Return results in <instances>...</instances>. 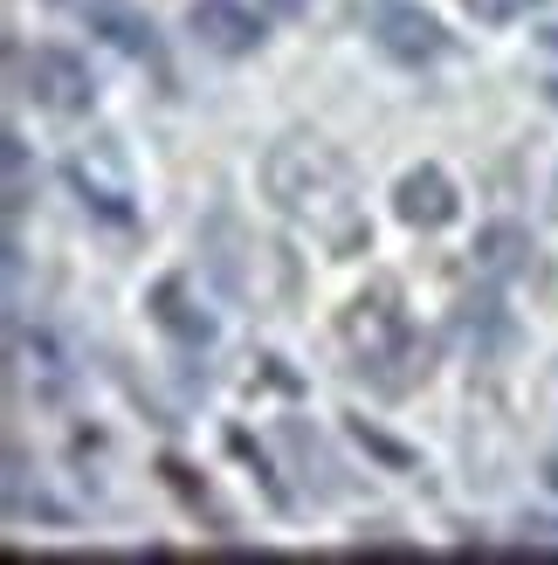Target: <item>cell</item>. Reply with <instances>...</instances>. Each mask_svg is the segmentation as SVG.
Here are the masks:
<instances>
[{"label":"cell","mask_w":558,"mask_h":565,"mask_svg":"<svg viewBox=\"0 0 558 565\" xmlns=\"http://www.w3.org/2000/svg\"><path fill=\"white\" fill-rule=\"evenodd\" d=\"M394 207H400L407 228H449L455 221V186H449L441 166H421V173H407L394 186Z\"/></svg>","instance_id":"6"},{"label":"cell","mask_w":558,"mask_h":565,"mask_svg":"<svg viewBox=\"0 0 558 565\" xmlns=\"http://www.w3.org/2000/svg\"><path fill=\"white\" fill-rule=\"evenodd\" d=\"M545 483H551V490H558V456H551V462H545Z\"/></svg>","instance_id":"14"},{"label":"cell","mask_w":558,"mask_h":565,"mask_svg":"<svg viewBox=\"0 0 558 565\" xmlns=\"http://www.w3.org/2000/svg\"><path fill=\"white\" fill-rule=\"evenodd\" d=\"M538 83H545V97L558 104V28L538 35Z\"/></svg>","instance_id":"12"},{"label":"cell","mask_w":558,"mask_h":565,"mask_svg":"<svg viewBox=\"0 0 558 565\" xmlns=\"http://www.w3.org/2000/svg\"><path fill=\"white\" fill-rule=\"evenodd\" d=\"M0 166H8V214H21L35 201V173H28V146L21 138H0Z\"/></svg>","instance_id":"10"},{"label":"cell","mask_w":558,"mask_h":565,"mask_svg":"<svg viewBox=\"0 0 558 565\" xmlns=\"http://www.w3.org/2000/svg\"><path fill=\"white\" fill-rule=\"evenodd\" d=\"M476 21H490V28H504V21H517L524 8H538V0H462Z\"/></svg>","instance_id":"11"},{"label":"cell","mask_w":558,"mask_h":565,"mask_svg":"<svg viewBox=\"0 0 558 565\" xmlns=\"http://www.w3.org/2000/svg\"><path fill=\"white\" fill-rule=\"evenodd\" d=\"M373 42L394 55V63H441V55H449V28H441L421 0H379Z\"/></svg>","instance_id":"3"},{"label":"cell","mask_w":558,"mask_h":565,"mask_svg":"<svg viewBox=\"0 0 558 565\" xmlns=\"http://www.w3.org/2000/svg\"><path fill=\"white\" fill-rule=\"evenodd\" d=\"M262 186L290 221H311L318 235L352 242V228H358L352 221V173L324 138H276L269 159H262Z\"/></svg>","instance_id":"1"},{"label":"cell","mask_w":558,"mask_h":565,"mask_svg":"<svg viewBox=\"0 0 558 565\" xmlns=\"http://www.w3.org/2000/svg\"><path fill=\"white\" fill-rule=\"evenodd\" d=\"M152 310H159V324H165V331H180V338H201V345H207V331H214V324L186 310V290H180V282H159Z\"/></svg>","instance_id":"9"},{"label":"cell","mask_w":558,"mask_h":565,"mask_svg":"<svg viewBox=\"0 0 558 565\" xmlns=\"http://www.w3.org/2000/svg\"><path fill=\"white\" fill-rule=\"evenodd\" d=\"M69 186L83 193V207H97L104 221H131V180L110 146H90L69 159Z\"/></svg>","instance_id":"5"},{"label":"cell","mask_w":558,"mask_h":565,"mask_svg":"<svg viewBox=\"0 0 558 565\" xmlns=\"http://www.w3.org/2000/svg\"><path fill=\"white\" fill-rule=\"evenodd\" d=\"M90 28H104V35L118 42L125 55H159L152 21H138V14H125V8H110V0H97V8H90Z\"/></svg>","instance_id":"8"},{"label":"cell","mask_w":558,"mask_h":565,"mask_svg":"<svg viewBox=\"0 0 558 565\" xmlns=\"http://www.w3.org/2000/svg\"><path fill=\"white\" fill-rule=\"evenodd\" d=\"M14 83H21V97L35 110H49V118L90 110V70H83L69 49H14Z\"/></svg>","instance_id":"2"},{"label":"cell","mask_w":558,"mask_h":565,"mask_svg":"<svg viewBox=\"0 0 558 565\" xmlns=\"http://www.w3.org/2000/svg\"><path fill=\"white\" fill-rule=\"evenodd\" d=\"M186 28H193V42L214 49V55H248L262 42V8L256 0H193Z\"/></svg>","instance_id":"4"},{"label":"cell","mask_w":558,"mask_h":565,"mask_svg":"<svg viewBox=\"0 0 558 565\" xmlns=\"http://www.w3.org/2000/svg\"><path fill=\"white\" fill-rule=\"evenodd\" d=\"M256 8H269V14H303V0H256Z\"/></svg>","instance_id":"13"},{"label":"cell","mask_w":558,"mask_h":565,"mask_svg":"<svg viewBox=\"0 0 558 565\" xmlns=\"http://www.w3.org/2000/svg\"><path fill=\"white\" fill-rule=\"evenodd\" d=\"M476 269L496 276V282L532 269V242H524V228H483L476 235Z\"/></svg>","instance_id":"7"}]
</instances>
